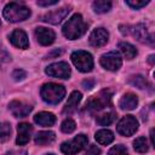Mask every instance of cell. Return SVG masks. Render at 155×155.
Wrapping results in <instances>:
<instances>
[{"mask_svg":"<svg viewBox=\"0 0 155 155\" xmlns=\"http://www.w3.org/2000/svg\"><path fill=\"white\" fill-rule=\"evenodd\" d=\"M56 138V134L54 132L52 131H41L39 132L35 138H34V142L36 145H47L50 143H52Z\"/></svg>","mask_w":155,"mask_h":155,"instance_id":"ffe728a7","label":"cell"},{"mask_svg":"<svg viewBox=\"0 0 155 155\" xmlns=\"http://www.w3.org/2000/svg\"><path fill=\"white\" fill-rule=\"evenodd\" d=\"M126 4L128 6H131L132 8H136L137 10V8H140V7H144L145 5H148L149 1L148 0H142V1H138V0H127Z\"/></svg>","mask_w":155,"mask_h":155,"instance_id":"f546056e","label":"cell"},{"mask_svg":"<svg viewBox=\"0 0 155 155\" xmlns=\"http://www.w3.org/2000/svg\"><path fill=\"white\" fill-rule=\"evenodd\" d=\"M62 53V51L61 50H57V51H54V52H52V54H48L47 57H52V56H57V54H61Z\"/></svg>","mask_w":155,"mask_h":155,"instance_id":"d590c367","label":"cell"},{"mask_svg":"<svg viewBox=\"0 0 155 155\" xmlns=\"http://www.w3.org/2000/svg\"><path fill=\"white\" fill-rule=\"evenodd\" d=\"M109 40V33L107 29L104 28H97L94 29L91 35H90V44L93 46V47H101V46H104Z\"/></svg>","mask_w":155,"mask_h":155,"instance_id":"7c38bea8","label":"cell"},{"mask_svg":"<svg viewBox=\"0 0 155 155\" xmlns=\"http://www.w3.org/2000/svg\"><path fill=\"white\" fill-rule=\"evenodd\" d=\"M138 130V121L133 115H126L124 116L116 125V131L125 137L132 136Z\"/></svg>","mask_w":155,"mask_h":155,"instance_id":"52a82bcc","label":"cell"},{"mask_svg":"<svg viewBox=\"0 0 155 155\" xmlns=\"http://www.w3.org/2000/svg\"><path fill=\"white\" fill-rule=\"evenodd\" d=\"M119 48L126 59H133L137 56V48L133 45H131L130 42H126V41L119 42Z\"/></svg>","mask_w":155,"mask_h":155,"instance_id":"7402d4cb","label":"cell"},{"mask_svg":"<svg viewBox=\"0 0 155 155\" xmlns=\"http://www.w3.org/2000/svg\"><path fill=\"white\" fill-rule=\"evenodd\" d=\"M0 25H1V22H0Z\"/></svg>","mask_w":155,"mask_h":155,"instance_id":"ab89813d","label":"cell"},{"mask_svg":"<svg viewBox=\"0 0 155 155\" xmlns=\"http://www.w3.org/2000/svg\"><path fill=\"white\" fill-rule=\"evenodd\" d=\"M122 64L121 57L117 52H108L101 57V65L110 71H116Z\"/></svg>","mask_w":155,"mask_h":155,"instance_id":"30bf717a","label":"cell"},{"mask_svg":"<svg viewBox=\"0 0 155 155\" xmlns=\"http://www.w3.org/2000/svg\"><path fill=\"white\" fill-rule=\"evenodd\" d=\"M5 155H27L25 150H13V151H8Z\"/></svg>","mask_w":155,"mask_h":155,"instance_id":"e575fe53","label":"cell"},{"mask_svg":"<svg viewBox=\"0 0 155 155\" xmlns=\"http://www.w3.org/2000/svg\"><path fill=\"white\" fill-rule=\"evenodd\" d=\"M33 133V127L31 125L27 124V122H22L18 125V136L16 139V143L18 145H24L29 142L30 137Z\"/></svg>","mask_w":155,"mask_h":155,"instance_id":"2e32d148","label":"cell"},{"mask_svg":"<svg viewBox=\"0 0 155 155\" xmlns=\"http://www.w3.org/2000/svg\"><path fill=\"white\" fill-rule=\"evenodd\" d=\"M87 142H88V138L81 133V134H78L75 138H73L71 140L62 143L61 150L65 155H75L87 145Z\"/></svg>","mask_w":155,"mask_h":155,"instance_id":"5b68a950","label":"cell"},{"mask_svg":"<svg viewBox=\"0 0 155 155\" xmlns=\"http://www.w3.org/2000/svg\"><path fill=\"white\" fill-rule=\"evenodd\" d=\"M94 138L99 144L108 145L114 140V134L110 130H99V131L96 132Z\"/></svg>","mask_w":155,"mask_h":155,"instance_id":"44dd1931","label":"cell"},{"mask_svg":"<svg viewBox=\"0 0 155 155\" xmlns=\"http://www.w3.org/2000/svg\"><path fill=\"white\" fill-rule=\"evenodd\" d=\"M150 139H151V144L154 145V130L150 131Z\"/></svg>","mask_w":155,"mask_h":155,"instance_id":"8d00e7d4","label":"cell"},{"mask_svg":"<svg viewBox=\"0 0 155 155\" xmlns=\"http://www.w3.org/2000/svg\"><path fill=\"white\" fill-rule=\"evenodd\" d=\"M149 63L150 64H154V54H150L149 56Z\"/></svg>","mask_w":155,"mask_h":155,"instance_id":"74e56055","label":"cell"},{"mask_svg":"<svg viewBox=\"0 0 155 155\" xmlns=\"http://www.w3.org/2000/svg\"><path fill=\"white\" fill-rule=\"evenodd\" d=\"M71 61L74 65L82 73H88L93 68V58L86 51H75L71 53Z\"/></svg>","mask_w":155,"mask_h":155,"instance_id":"8992f818","label":"cell"},{"mask_svg":"<svg viewBox=\"0 0 155 155\" xmlns=\"http://www.w3.org/2000/svg\"><path fill=\"white\" fill-rule=\"evenodd\" d=\"M75 127H76V124H75V121L71 120V119H65V120L62 122V125H61V130H62V132H64V133H71V132L75 130Z\"/></svg>","mask_w":155,"mask_h":155,"instance_id":"83f0119b","label":"cell"},{"mask_svg":"<svg viewBox=\"0 0 155 155\" xmlns=\"http://www.w3.org/2000/svg\"><path fill=\"white\" fill-rule=\"evenodd\" d=\"M108 155H128V153H127V149H126L124 145L119 144V145L113 147V148L109 150Z\"/></svg>","mask_w":155,"mask_h":155,"instance_id":"f1b7e54d","label":"cell"},{"mask_svg":"<svg viewBox=\"0 0 155 155\" xmlns=\"http://www.w3.org/2000/svg\"><path fill=\"white\" fill-rule=\"evenodd\" d=\"M30 10L24 6L23 4H18V2H8L5 7H4V17L5 19H7L8 22H21L27 19L30 16Z\"/></svg>","mask_w":155,"mask_h":155,"instance_id":"277c9868","label":"cell"},{"mask_svg":"<svg viewBox=\"0 0 155 155\" xmlns=\"http://www.w3.org/2000/svg\"><path fill=\"white\" fill-rule=\"evenodd\" d=\"M87 29V24L85 23L84 18L81 15L75 13L70 19H68V22L63 25V35L69 39V40H75L80 36H82L85 34Z\"/></svg>","mask_w":155,"mask_h":155,"instance_id":"6da1fadb","label":"cell"},{"mask_svg":"<svg viewBox=\"0 0 155 155\" xmlns=\"http://www.w3.org/2000/svg\"><path fill=\"white\" fill-rule=\"evenodd\" d=\"M133 148L137 153H147L149 147H148V140L145 137H138L133 142Z\"/></svg>","mask_w":155,"mask_h":155,"instance_id":"484cf974","label":"cell"},{"mask_svg":"<svg viewBox=\"0 0 155 155\" xmlns=\"http://www.w3.org/2000/svg\"><path fill=\"white\" fill-rule=\"evenodd\" d=\"M111 97H113L111 90H109V88L102 90L98 94H96L88 99V102L85 105V109L90 113H98V111L103 110L104 108L111 105Z\"/></svg>","mask_w":155,"mask_h":155,"instance_id":"3957f363","label":"cell"},{"mask_svg":"<svg viewBox=\"0 0 155 155\" xmlns=\"http://www.w3.org/2000/svg\"><path fill=\"white\" fill-rule=\"evenodd\" d=\"M99 154H101V149L96 144H91L86 150V155H99Z\"/></svg>","mask_w":155,"mask_h":155,"instance_id":"1f68e13d","label":"cell"},{"mask_svg":"<svg viewBox=\"0 0 155 155\" xmlns=\"http://www.w3.org/2000/svg\"><path fill=\"white\" fill-rule=\"evenodd\" d=\"M114 119H115V113L114 111H107V113H103L101 115H97L96 121L101 126H108L114 121Z\"/></svg>","mask_w":155,"mask_h":155,"instance_id":"cb8c5ba5","label":"cell"},{"mask_svg":"<svg viewBox=\"0 0 155 155\" xmlns=\"http://www.w3.org/2000/svg\"><path fill=\"white\" fill-rule=\"evenodd\" d=\"M132 34L133 36L143 44H149V45H154V34L150 33L148 30V27L144 23H138L134 27H132Z\"/></svg>","mask_w":155,"mask_h":155,"instance_id":"9c48e42d","label":"cell"},{"mask_svg":"<svg viewBox=\"0 0 155 155\" xmlns=\"http://www.w3.org/2000/svg\"><path fill=\"white\" fill-rule=\"evenodd\" d=\"M25 76H27V73H25L23 69H16V70L12 73V78H13V80H16V81H21V80H23Z\"/></svg>","mask_w":155,"mask_h":155,"instance_id":"4dcf8cb0","label":"cell"},{"mask_svg":"<svg viewBox=\"0 0 155 155\" xmlns=\"http://www.w3.org/2000/svg\"><path fill=\"white\" fill-rule=\"evenodd\" d=\"M10 41L13 46L18 47V48H28L29 46V41H28V36L27 34L22 30V29H16L11 33L10 35Z\"/></svg>","mask_w":155,"mask_h":155,"instance_id":"9a60e30c","label":"cell"},{"mask_svg":"<svg viewBox=\"0 0 155 155\" xmlns=\"http://www.w3.org/2000/svg\"><path fill=\"white\" fill-rule=\"evenodd\" d=\"M35 38H36L38 42L41 44L42 46H48L54 41L56 34L52 29L39 27V28L35 29Z\"/></svg>","mask_w":155,"mask_h":155,"instance_id":"4fadbf2b","label":"cell"},{"mask_svg":"<svg viewBox=\"0 0 155 155\" xmlns=\"http://www.w3.org/2000/svg\"><path fill=\"white\" fill-rule=\"evenodd\" d=\"M69 12H70V7H61L58 10L47 12L42 17V21L46 23H50V24H58L62 22V19H64L68 16Z\"/></svg>","mask_w":155,"mask_h":155,"instance_id":"8fae6325","label":"cell"},{"mask_svg":"<svg viewBox=\"0 0 155 155\" xmlns=\"http://www.w3.org/2000/svg\"><path fill=\"white\" fill-rule=\"evenodd\" d=\"M11 136V125L8 122H0V140L6 142Z\"/></svg>","mask_w":155,"mask_h":155,"instance_id":"4316f807","label":"cell"},{"mask_svg":"<svg viewBox=\"0 0 155 155\" xmlns=\"http://www.w3.org/2000/svg\"><path fill=\"white\" fill-rule=\"evenodd\" d=\"M45 73L48 76L58 78V79H69L70 76V67L65 62H57L51 65H48L45 69Z\"/></svg>","mask_w":155,"mask_h":155,"instance_id":"ba28073f","label":"cell"},{"mask_svg":"<svg viewBox=\"0 0 155 155\" xmlns=\"http://www.w3.org/2000/svg\"><path fill=\"white\" fill-rule=\"evenodd\" d=\"M58 1L57 0H51V1H48V0H39L36 4L39 5V6H51V5H56Z\"/></svg>","mask_w":155,"mask_h":155,"instance_id":"d6a6232c","label":"cell"},{"mask_svg":"<svg viewBox=\"0 0 155 155\" xmlns=\"http://www.w3.org/2000/svg\"><path fill=\"white\" fill-rule=\"evenodd\" d=\"M82 85H84V87H85L86 90H91V88L94 86V80H85V81L82 82Z\"/></svg>","mask_w":155,"mask_h":155,"instance_id":"836d02e7","label":"cell"},{"mask_svg":"<svg viewBox=\"0 0 155 155\" xmlns=\"http://www.w3.org/2000/svg\"><path fill=\"white\" fill-rule=\"evenodd\" d=\"M47 155H53V154H47Z\"/></svg>","mask_w":155,"mask_h":155,"instance_id":"f35d334b","label":"cell"},{"mask_svg":"<svg viewBox=\"0 0 155 155\" xmlns=\"http://www.w3.org/2000/svg\"><path fill=\"white\" fill-rule=\"evenodd\" d=\"M8 109L12 113L13 116L16 117H24L27 115H29V113L31 111V105L24 103V102H21V101H12L10 104H8Z\"/></svg>","mask_w":155,"mask_h":155,"instance_id":"5bb4252c","label":"cell"},{"mask_svg":"<svg viewBox=\"0 0 155 155\" xmlns=\"http://www.w3.org/2000/svg\"><path fill=\"white\" fill-rule=\"evenodd\" d=\"M40 94L42 99L48 104H58L65 96V88L64 86L54 82H48L42 85Z\"/></svg>","mask_w":155,"mask_h":155,"instance_id":"7a4b0ae2","label":"cell"},{"mask_svg":"<svg viewBox=\"0 0 155 155\" xmlns=\"http://www.w3.org/2000/svg\"><path fill=\"white\" fill-rule=\"evenodd\" d=\"M92 7H93V11L96 13H105L111 8V2L110 1L98 0V1H94L92 4Z\"/></svg>","mask_w":155,"mask_h":155,"instance_id":"d4e9b609","label":"cell"},{"mask_svg":"<svg viewBox=\"0 0 155 155\" xmlns=\"http://www.w3.org/2000/svg\"><path fill=\"white\" fill-rule=\"evenodd\" d=\"M81 97L82 96H81V93L79 91L71 92L70 96H69V98H68V102L65 103V107L63 109V113L64 114H71V113H74L76 110L80 101H81Z\"/></svg>","mask_w":155,"mask_h":155,"instance_id":"e0dca14e","label":"cell"},{"mask_svg":"<svg viewBox=\"0 0 155 155\" xmlns=\"http://www.w3.org/2000/svg\"><path fill=\"white\" fill-rule=\"evenodd\" d=\"M128 84L134 86V87H137V88H140V90L148 88V86H149L147 79L143 75H132V76H130Z\"/></svg>","mask_w":155,"mask_h":155,"instance_id":"603a6c76","label":"cell"},{"mask_svg":"<svg viewBox=\"0 0 155 155\" xmlns=\"http://www.w3.org/2000/svg\"><path fill=\"white\" fill-rule=\"evenodd\" d=\"M34 121L40 126H52L56 122V116L52 113L41 111L34 116Z\"/></svg>","mask_w":155,"mask_h":155,"instance_id":"d6986e66","label":"cell"},{"mask_svg":"<svg viewBox=\"0 0 155 155\" xmlns=\"http://www.w3.org/2000/svg\"><path fill=\"white\" fill-rule=\"evenodd\" d=\"M138 104V97L133 93H126L121 97L119 102V107L122 110H133Z\"/></svg>","mask_w":155,"mask_h":155,"instance_id":"ac0fdd59","label":"cell"}]
</instances>
